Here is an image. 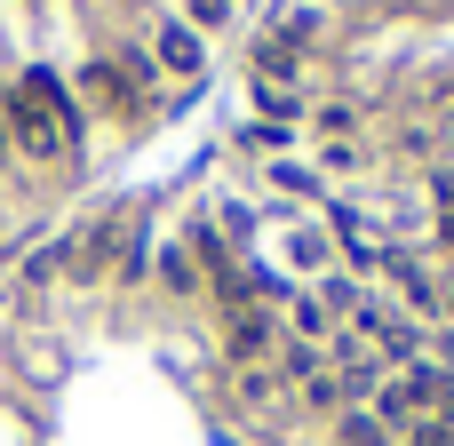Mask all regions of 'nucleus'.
<instances>
[{
	"label": "nucleus",
	"mask_w": 454,
	"mask_h": 446,
	"mask_svg": "<svg viewBox=\"0 0 454 446\" xmlns=\"http://www.w3.org/2000/svg\"><path fill=\"white\" fill-rule=\"evenodd\" d=\"M0 120H8V144L32 152V160H64L80 144V104H72V88L56 72H24L16 96L0 104Z\"/></svg>",
	"instance_id": "obj_1"
},
{
	"label": "nucleus",
	"mask_w": 454,
	"mask_h": 446,
	"mask_svg": "<svg viewBox=\"0 0 454 446\" xmlns=\"http://www.w3.org/2000/svg\"><path fill=\"white\" fill-rule=\"evenodd\" d=\"M128 247H136V223H128V207H112V215H96L80 239H64V271H72V279H104Z\"/></svg>",
	"instance_id": "obj_2"
},
{
	"label": "nucleus",
	"mask_w": 454,
	"mask_h": 446,
	"mask_svg": "<svg viewBox=\"0 0 454 446\" xmlns=\"http://www.w3.org/2000/svg\"><path fill=\"white\" fill-rule=\"evenodd\" d=\"M152 64H160V72H176V80H192V72L207 64V40L176 16V24H160V32H152Z\"/></svg>",
	"instance_id": "obj_3"
},
{
	"label": "nucleus",
	"mask_w": 454,
	"mask_h": 446,
	"mask_svg": "<svg viewBox=\"0 0 454 446\" xmlns=\"http://www.w3.org/2000/svg\"><path fill=\"white\" fill-rule=\"evenodd\" d=\"M271 343H279L271 311H255V303H247V311H231V351H239V359H263Z\"/></svg>",
	"instance_id": "obj_4"
},
{
	"label": "nucleus",
	"mask_w": 454,
	"mask_h": 446,
	"mask_svg": "<svg viewBox=\"0 0 454 446\" xmlns=\"http://www.w3.org/2000/svg\"><path fill=\"white\" fill-rule=\"evenodd\" d=\"M375 351H383L391 367H423V327H415V319H383Z\"/></svg>",
	"instance_id": "obj_5"
},
{
	"label": "nucleus",
	"mask_w": 454,
	"mask_h": 446,
	"mask_svg": "<svg viewBox=\"0 0 454 446\" xmlns=\"http://www.w3.org/2000/svg\"><path fill=\"white\" fill-rule=\"evenodd\" d=\"M80 88H96V104H112V112H136V96H128V72H120V64H96Z\"/></svg>",
	"instance_id": "obj_6"
},
{
	"label": "nucleus",
	"mask_w": 454,
	"mask_h": 446,
	"mask_svg": "<svg viewBox=\"0 0 454 446\" xmlns=\"http://www.w3.org/2000/svg\"><path fill=\"white\" fill-rule=\"evenodd\" d=\"M160 287H168V295H192V287H200V263H192V247H168V255H160Z\"/></svg>",
	"instance_id": "obj_7"
},
{
	"label": "nucleus",
	"mask_w": 454,
	"mask_h": 446,
	"mask_svg": "<svg viewBox=\"0 0 454 446\" xmlns=\"http://www.w3.org/2000/svg\"><path fill=\"white\" fill-rule=\"evenodd\" d=\"M335 439H343V446H399L391 431H383V423H375V415H359V407H351V415L335 423Z\"/></svg>",
	"instance_id": "obj_8"
},
{
	"label": "nucleus",
	"mask_w": 454,
	"mask_h": 446,
	"mask_svg": "<svg viewBox=\"0 0 454 446\" xmlns=\"http://www.w3.org/2000/svg\"><path fill=\"white\" fill-rule=\"evenodd\" d=\"M184 24L207 40V32H223V24H231V0H184Z\"/></svg>",
	"instance_id": "obj_9"
},
{
	"label": "nucleus",
	"mask_w": 454,
	"mask_h": 446,
	"mask_svg": "<svg viewBox=\"0 0 454 446\" xmlns=\"http://www.w3.org/2000/svg\"><path fill=\"white\" fill-rule=\"evenodd\" d=\"M319 303H327V319H335V311H351V303H359L351 271H319Z\"/></svg>",
	"instance_id": "obj_10"
},
{
	"label": "nucleus",
	"mask_w": 454,
	"mask_h": 446,
	"mask_svg": "<svg viewBox=\"0 0 454 446\" xmlns=\"http://www.w3.org/2000/svg\"><path fill=\"white\" fill-rule=\"evenodd\" d=\"M359 160H367V152H359V144H327V152H319V168H327V176H351V168H359Z\"/></svg>",
	"instance_id": "obj_11"
},
{
	"label": "nucleus",
	"mask_w": 454,
	"mask_h": 446,
	"mask_svg": "<svg viewBox=\"0 0 454 446\" xmlns=\"http://www.w3.org/2000/svg\"><path fill=\"white\" fill-rule=\"evenodd\" d=\"M56 271H64V247H40V255H32V263H24V279H32V287H48V279H56Z\"/></svg>",
	"instance_id": "obj_12"
},
{
	"label": "nucleus",
	"mask_w": 454,
	"mask_h": 446,
	"mask_svg": "<svg viewBox=\"0 0 454 446\" xmlns=\"http://www.w3.org/2000/svg\"><path fill=\"white\" fill-rule=\"evenodd\" d=\"M255 96H263V112H271V120H295V112H303V104H295V88H255Z\"/></svg>",
	"instance_id": "obj_13"
},
{
	"label": "nucleus",
	"mask_w": 454,
	"mask_h": 446,
	"mask_svg": "<svg viewBox=\"0 0 454 446\" xmlns=\"http://www.w3.org/2000/svg\"><path fill=\"white\" fill-rule=\"evenodd\" d=\"M431 200H439V207H454V160H447V168H431Z\"/></svg>",
	"instance_id": "obj_14"
},
{
	"label": "nucleus",
	"mask_w": 454,
	"mask_h": 446,
	"mask_svg": "<svg viewBox=\"0 0 454 446\" xmlns=\"http://www.w3.org/2000/svg\"><path fill=\"white\" fill-rule=\"evenodd\" d=\"M439 247H454V207H439Z\"/></svg>",
	"instance_id": "obj_15"
},
{
	"label": "nucleus",
	"mask_w": 454,
	"mask_h": 446,
	"mask_svg": "<svg viewBox=\"0 0 454 446\" xmlns=\"http://www.w3.org/2000/svg\"><path fill=\"white\" fill-rule=\"evenodd\" d=\"M8 152H16V144H8V120H0V160H8Z\"/></svg>",
	"instance_id": "obj_16"
}]
</instances>
